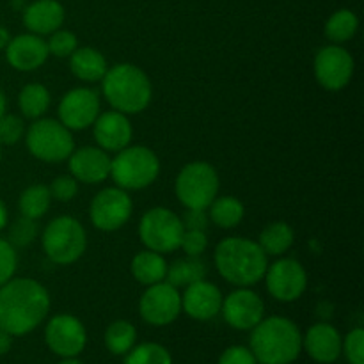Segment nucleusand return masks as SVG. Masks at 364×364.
<instances>
[{
    "mask_svg": "<svg viewBox=\"0 0 364 364\" xmlns=\"http://www.w3.org/2000/svg\"><path fill=\"white\" fill-rule=\"evenodd\" d=\"M50 311L48 290L31 277H11L0 287V329L11 336L32 333Z\"/></svg>",
    "mask_w": 364,
    "mask_h": 364,
    "instance_id": "1",
    "label": "nucleus"
},
{
    "mask_svg": "<svg viewBox=\"0 0 364 364\" xmlns=\"http://www.w3.org/2000/svg\"><path fill=\"white\" fill-rule=\"evenodd\" d=\"M213 259H215L217 272L228 283L240 288L259 283L269 267V259L258 242L242 237H231L220 242Z\"/></svg>",
    "mask_w": 364,
    "mask_h": 364,
    "instance_id": "2",
    "label": "nucleus"
},
{
    "mask_svg": "<svg viewBox=\"0 0 364 364\" xmlns=\"http://www.w3.org/2000/svg\"><path fill=\"white\" fill-rule=\"evenodd\" d=\"M251 331V352L259 364H291L301 354V331L284 316L263 318Z\"/></svg>",
    "mask_w": 364,
    "mask_h": 364,
    "instance_id": "3",
    "label": "nucleus"
},
{
    "mask_svg": "<svg viewBox=\"0 0 364 364\" xmlns=\"http://www.w3.org/2000/svg\"><path fill=\"white\" fill-rule=\"evenodd\" d=\"M102 91L109 105L121 114H139L151 102L149 77L135 64H116L102 78Z\"/></svg>",
    "mask_w": 364,
    "mask_h": 364,
    "instance_id": "4",
    "label": "nucleus"
},
{
    "mask_svg": "<svg viewBox=\"0 0 364 364\" xmlns=\"http://www.w3.org/2000/svg\"><path fill=\"white\" fill-rule=\"evenodd\" d=\"M160 174V160L146 146H127L110 160V176L123 191L149 187Z\"/></svg>",
    "mask_w": 364,
    "mask_h": 364,
    "instance_id": "5",
    "label": "nucleus"
},
{
    "mask_svg": "<svg viewBox=\"0 0 364 364\" xmlns=\"http://www.w3.org/2000/svg\"><path fill=\"white\" fill-rule=\"evenodd\" d=\"M43 249L57 265H71L82 258L87 247L84 226L70 215H63L48 223L43 231Z\"/></svg>",
    "mask_w": 364,
    "mask_h": 364,
    "instance_id": "6",
    "label": "nucleus"
},
{
    "mask_svg": "<svg viewBox=\"0 0 364 364\" xmlns=\"http://www.w3.org/2000/svg\"><path fill=\"white\" fill-rule=\"evenodd\" d=\"M174 192L187 210H206L219 194V174L208 162H191L180 171Z\"/></svg>",
    "mask_w": 364,
    "mask_h": 364,
    "instance_id": "7",
    "label": "nucleus"
},
{
    "mask_svg": "<svg viewBox=\"0 0 364 364\" xmlns=\"http://www.w3.org/2000/svg\"><path fill=\"white\" fill-rule=\"evenodd\" d=\"M25 142L32 156L43 162H64L75 149L71 130L57 119H38L25 132Z\"/></svg>",
    "mask_w": 364,
    "mask_h": 364,
    "instance_id": "8",
    "label": "nucleus"
},
{
    "mask_svg": "<svg viewBox=\"0 0 364 364\" xmlns=\"http://www.w3.org/2000/svg\"><path fill=\"white\" fill-rule=\"evenodd\" d=\"M183 231L185 228L180 217L173 210L162 208V206L148 210L139 224V237L142 244L149 251L160 252V255L180 249Z\"/></svg>",
    "mask_w": 364,
    "mask_h": 364,
    "instance_id": "9",
    "label": "nucleus"
},
{
    "mask_svg": "<svg viewBox=\"0 0 364 364\" xmlns=\"http://www.w3.org/2000/svg\"><path fill=\"white\" fill-rule=\"evenodd\" d=\"M134 203L127 191L119 187L103 188L95 196L89 208V219L100 231H117L130 220Z\"/></svg>",
    "mask_w": 364,
    "mask_h": 364,
    "instance_id": "10",
    "label": "nucleus"
},
{
    "mask_svg": "<svg viewBox=\"0 0 364 364\" xmlns=\"http://www.w3.org/2000/svg\"><path fill=\"white\" fill-rule=\"evenodd\" d=\"M139 311L149 326L164 327L173 323L181 313V295L167 281L151 284L139 301Z\"/></svg>",
    "mask_w": 364,
    "mask_h": 364,
    "instance_id": "11",
    "label": "nucleus"
},
{
    "mask_svg": "<svg viewBox=\"0 0 364 364\" xmlns=\"http://www.w3.org/2000/svg\"><path fill=\"white\" fill-rule=\"evenodd\" d=\"M267 290L276 301L294 302L302 297L308 287V274L304 267L291 258L277 259L274 265L267 267Z\"/></svg>",
    "mask_w": 364,
    "mask_h": 364,
    "instance_id": "12",
    "label": "nucleus"
},
{
    "mask_svg": "<svg viewBox=\"0 0 364 364\" xmlns=\"http://www.w3.org/2000/svg\"><path fill=\"white\" fill-rule=\"evenodd\" d=\"M354 75V59L340 45H329L318 50L315 57V77L327 91L347 87Z\"/></svg>",
    "mask_w": 364,
    "mask_h": 364,
    "instance_id": "13",
    "label": "nucleus"
},
{
    "mask_svg": "<svg viewBox=\"0 0 364 364\" xmlns=\"http://www.w3.org/2000/svg\"><path fill=\"white\" fill-rule=\"evenodd\" d=\"M45 341L53 354L60 358H77L85 348L87 333L77 316L55 315L46 323Z\"/></svg>",
    "mask_w": 364,
    "mask_h": 364,
    "instance_id": "14",
    "label": "nucleus"
},
{
    "mask_svg": "<svg viewBox=\"0 0 364 364\" xmlns=\"http://www.w3.org/2000/svg\"><path fill=\"white\" fill-rule=\"evenodd\" d=\"M100 116L98 92L89 87L71 89L59 103V121L68 130H85Z\"/></svg>",
    "mask_w": 364,
    "mask_h": 364,
    "instance_id": "15",
    "label": "nucleus"
},
{
    "mask_svg": "<svg viewBox=\"0 0 364 364\" xmlns=\"http://www.w3.org/2000/svg\"><path fill=\"white\" fill-rule=\"evenodd\" d=\"M224 320L237 331H251L265 318V304L256 291L240 288L223 299Z\"/></svg>",
    "mask_w": 364,
    "mask_h": 364,
    "instance_id": "16",
    "label": "nucleus"
},
{
    "mask_svg": "<svg viewBox=\"0 0 364 364\" xmlns=\"http://www.w3.org/2000/svg\"><path fill=\"white\" fill-rule=\"evenodd\" d=\"M71 176L80 183H102L110 176V156L105 149L84 146L70 155Z\"/></svg>",
    "mask_w": 364,
    "mask_h": 364,
    "instance_id": "17",
    "label": "nucleus"
},
{
    "mask_svg": "<svg viewBox=\"0 0 364 364\" xmlns=\"http://www.w3.org/2000/svg\"><path fill=\"white\" fill-rule=\"evenodd\" d=\"M223 308V294L213 283L201 279L188 284L181 295V311L194 320H212Z\"/></svg>",
    "mask_w": 364,
    "mask_h": 364,
    "instance_id": "18",
    "label": "nucleus"
},
{
    "mask_svg": "<svg viewBox=\"0 0 364 364\" xmlns=\"http://www.w3.org/2000/svg\"><path fill=\"white\" fill-rule=\"evenodd\" d=\"M48 46L45 39L36 34H20L11 38L6 46V59L16 71H34L48 59Z\"/></svg>",
    "mask_w": 364,
    "mask_h": 364,
    "instance_id": "19",
    "label": "nucleus"
},
{
    "mask_svg": "<svg viewBox=\"0 0 364 364\" xmlns=\"http://www.w3.org/2000/svg\"><path fill=\"white\" fill-rule=\"evenodd\" d=\"M92 127H95V139L98 142V148L105 149L107 153H117L124 149L130 144L132 135H134L127 114H121L117 110L100 114Z\"/></svg>",
    "mask_w": 364,
    "mask_h": 364,
    "instance_id": "20",
    "label": "nucleus"
},
{
    "mask_svg": "<svg viewBox=\"0 0 364 364\" xmlns=\"http://www.w3.org/2000/svg\"><path fill=\"white\" fill-rule=\"evenodd\" d=\"M341 340L336 327L331 323H315L309 327L306 336L302 338V347L306 348L309 358L320 364H331L341 355Z\"/></svg>",
    "mask_w": 364,
    "mask_h": 364,
    "instance_id": "21",
    "label": "nucleus"
},
{
    "mask_svg": "<svg viewBox=\"0 0 364 364\" xmlns=\"http://www.w3.org/2000/svg\"><path fill=\"white\" fill-rule=\"evenodd\" d=\"M63 4L57 0H36L23 11V23L32 34L46 36L59 31L64 23Z\"/></svg>",
    "mask_w": 364,
    "mask_h": 364,
    "instance_id": "22",
    "label": "nucleus"
},
{
    "mask_svg": "<svg viewBox=\"0 0 364 364\" xmlns=\"http://www.w3.org/2000/svg\"><path fill=\"white\" fill-rule=\"evenodd\" d=\"M70 68L77 78L84 82H98L107 73V60L102 52L91 46L77 48L70 55Z\"/></svg>",
    "mask_w": 364,
    "mask_h": 364,
    "instance_id": "23",
    "label": "nucleus"
},
{
    "mask_svg": "<svg viewBox=\"0 0 364 364\" xmlns=\"http://www.w3.org/2000/svg\"><path fill=\"white\" fill-rule=\"evenodd\" d=\"M167 267L169 265H167L166 258L160 252L149 251V249L137 252L130 263L132 276L141 284H146V287L166 281Z\"/></svg>",
    "mask_w": 364,
    "mask_h": 364,
    "instance_id": "24",
    "label": "nucleus"
},
{
    "mask_svg": "<svg viewBox=\"0 0 364 364\" xmlns=\"http://www.w3.org/2000/svg\"><path fill=\"white\" fill-rule=\"evenodd\" d=\"M206 267L199 256H187L183 259H176L171 267H167L166 281L174 288H187L196 281L205 279Z\"/></svg>",
    "mask_w": 364,
    "mask_h": 364,
    "instance_id": "25",
    "label": "nucleus"
},
{
    "mask_svg": "<svg viewBox=\"0 0 364 364\" xmlns=\"http://www.w3.org/2000/svg\"><path fill=\"white\" fill-rule=\"evenodd\" d=\"M294 230L287 223H272L259 233L258 245L267 256H281L294 245Z\"/></svg>",
    "mask_w": 364,
    "mask_h": 364,
    "instance_id": "26",
    "label": "nucleus"
},
{
    "mask_svg": "<svg viewBox=\"0 0 364 364\" xmlns=\"http://www.w3.org/2000/svg\"><path fill=\"white\" fill-rule=\"evenodd\" d=\"M210 208V219L215 226L223 228V230H231V228L238 226L245 215V208L237 198L231 196H220L212 201Z\"/></svg>",
    "mask_w": 364,
    "mask_h": 364,
    "instance_id": "27",
    "label": "nucleus"
},
{
    "mask_svg": "<svg viewBox=\"0 0 364 364\" xmlns=\"http://www.w3.org/2000/svg\"><path fill=\"white\" fill-rule=\"evenodd\" d=\"M50 203H52V194L46 185H31L21 192L18 206H20L21 215L38 220L48 212Z\"/></svg>",
    "mask_w": 364,
    "mask_h": 364,
    "instance_id": "28",
    "label": "nucleus"
},
{
    "mask_svg": "<svg viewBox=\"0 0 364 364\" xmlns=\"http://www.w3.org/2000/svg\"><path fill=\"white\" fill-rule=\"evenodd\" d=\"M137 341V329L127 320H116L105 331V345L114 355H127Z\"/></svg>",
    "mask_w": 364,
    "mask_h": 364,
    "instance_id": "29",
    "label": "nucleus"
},
{
    "mask_svg": "<svg viewBox=\"0 0 364 364\" xmlns=\"http://www.w3.org/2000/svg\"><path fill=\"white\" fill-rule=\"evenodd\" d=\"M18 105L21 114L28 119H38L48 110L50 92L41 84H28L18 95Z\"/></svg>",
    "mask_w": 364,
    "mask_h": 364,
    "instance_id": "30",
    "label": "nucleus"
},
{
    "mask_svg": "<svg viewBox=\"0 0 364 364\" xmlns=\"http://www.w3.org/2000/svg\"><path fill=\"white\" fill-rule=\"evenodd\" d=\"M359 18L355 16L354 11L350 9H340L329 16L326 23V36L329 41L334 45H341L352 39L358 32Z\"/></svg>",
    "mask_w": 364,
    "mask_h": 364,
    "instance_id": "31",
    "label": "nucleus"
},
{
    "mask_svg": "<svg viewBox=\"0 0 364 364\" xmlns=\"http://www.w3.org/2000/svg\"><path fill=\"white\" fill-rule=\"evenodd\" d=\"M124 364H173V358L162 345L141 343L128 352Z\"/></svg>",
    "mask_w": 364,
    "mask_h": 364,
    "instance_id": "32",
    "label": "nucleus"
},
{
    "mask_svg": "<svg viewBox=\"0 0 364 364\" xmlns=\"http://www.w3.org/2000/svg\"><path fill=\"white\" fill-rule=\"evenodd\" d=\"M46 46H48L50 55H55L59 59H64V57H70L75 50L78 48L77 36L70 31H59L52 32L50 34V39L46 41Z\"/></svg>",
    "mask_w": 364,
    "mask_h": 364,
    "instance_id": "33",
    "label": "nucleus"
},
{
    "mask_svg": "<svg viewBox=\"0 0 364 364\" xmlns=\"http://www.w3.org/2000/svg\"><path fill=\"white\" fill-rule=\"evenodd\" d=\"M36 235H38V226H36V220L27 219V217L21 215V219H18L16 223L11 226L9 231V244L16 245V247H27L34 242Z\"/></svg>",
    "mask_w": 364,
    "mask_h": 364,
    "instance_id": "34",
    "label": "nucleus"
},
{
    "mask_svg": "<svg viewBox=\"0 0 364 364\" xmlns=\"http://www.w3.org/2000/svg\"><path fill=\"white\" fill-rule=\"evenodd\" d=\"M25 135L23 119L14 114H4L0 117V144L13 146Z\"/></svg>",
    "mask_w": 364,
    "mask_h": 364,
    "instance_id": "35",
    "label": "nucleus"
},
{
    "mask_svg": "<svg viewBox=\"0 0 364 364\" xmlns=\"http://www.w3.org/2000/svg\"><path fill=\"white\" fill-rule=\"evenodd\" d=\"M341 352L350 364H364V331L361 327L350 331L341 343Z\"/></svg>",
    "mask_w": 364,
    "mask_h": 364,
    "instance_id": "36",
    "label": "nucleus"
},
{
    "mask_svg": "<svg viewBox=\"0 0 364 364\" xmlns=\"http://www.w3.org/2000/svg\"><path fill=\"white\" fill-rule=\"evenodd\" d=\"M18 258L16 251H14L13 245L9 244V240H4L0 238V287L6 284L11 277L16 272Z\"/></svg>",
    "mask_w": 364,
    "mask_h": 364,
    "instance_id": "37",
    "label": "nucleus"
},
{
    "mask_svg": "<svg viewBox=\"0 0 364 364\" xmlns=\"http://www.w3.org/2000/svg\"><path fill=\"white\" fill-rule=\"evenodd\" d=\"M180 247L187 252V256H201L208 247V237L205 231L185 230Z\"/></svg>",
    "mask_w": 364,
    "mask_h": 364,
    "instance_id": "38",
    "label": "nucleus"
},
{
    "mask_svg": "<svg viewBox=\"0 0 364 364\" xmlns=\"http://www.w3.org/2000/svg\"><path fill=\"white\" fill-rule=\"evenodd\" d=\"M50 194L57 201L68 203L77 196L78 192V181L73 176H59L52 181L50 185Z\"/></svg>",
    "mask_w": 364,
    "mask_h": 364,
    "instance_id": "39",
    "label": "nucleus"
},
{
    "mask_svg": "<svg viewBox=\"0 0 364 364\" xmlns=\"http://www.w3.org/2000/svg\"><path fill=\"white\" fill-rule=\"evenodd\" d=\"M219 364H258L247 347H230L219 358Z\"/></svg>",
    "mask_w": 364,
    "mask_h": 364,
    "instance_id": "40",
    "label": "nucleus"
},
{
    "mask_svg": "<svg viewBox=\"0 0 364 364\" xmlns=\"http://www.w3.org/2000/svg\"><path fill=\"white\" fill-rule=\"evenodd\" d=\"M181 223H183L185 230L205 231L208 226V217H206L205 210H187Z\"/></svg>",
    "mask_w": 364,
    "mask_h": 364,
    "instance_id": "41",
    "label": "nucleus"
},
{
    "mask_svg": "<svg viewBox=\"0 0 364 364\" xmlns=\"http://www.w3.org/2000/svg\"><path fill=\"white\" fill-rule=\"evenodd\" d=\"M13 347V336L6 331L0 329V355H6Z\"/></svg>",
    "mask_w": 364,
    "mask_h": 364,
    "instance_id": "42",
    "label": "nucleus"
},
{
    "mask_svg": "<svg viewBox=\"0 0 364 364\" xmlns=\"http://www.w3.org/2000/svg\"><path fill=\"white\" fill-rule=\"evenodd\" d=\"M9 41H11L9 31H7L6 27H2V25H0V50H6V46L9 45Z\"/></svg>",
    "mask_w": 364,
    "mask_h": 364,
    "instance_id": "43",
    "label": "nucleus"
},
{
    "mask_svg": "<svg viewBox=\"0 0 364 364\" xmlns=\"http://www.w3.org/2000/svg\"><path fill=\"white\" fill-rule=\"evenodd\" d=\"M7 220H9V215H7V208L4 205V201L0 199V231L7 226Z\"/></svg>",
    "mask_w": 364,
    "mask_h": 364,
    "instance_id": "44",
    "label": "nucleus"
},
{
    "mask_svg": "<svg viewBox=\"0 0 364 364\" xmlns=\"http://www.w3.org/2000/svg\"><path fill=\"white\" fill-rule=\"evenodd\" d=\"M6 110H7V100H6V95H4V91L0 89V117L6 114Z\"/></svg>",
    "mask_w": 364,
    "mask_h": 364,
    "instance_id": "45",
    "label": "nucleus"
},
{
    "mask_svg": "<svg viewBox=\"0 0 364 364\" xmlns=\"http://www.w3.org/2000/svg\"><path fill=\"white\" fill-rule=\"evenodd\" d=\"M59 364H84V363L77 358H63V361H60Z\"/></svg>",
    "mask_w": 364,
    "mask_h": 364,
    "instance_id": "46",
    "label": "nucleus"
},
{
    "mask_svg": "<svg viewBox=\"0 0 364 364\" xmlns=\"http://www.w3.org/2000/svg\"><path fill=\"white\" fill-rule=\"evenodd\" d=\"M0 160H2V144H0Z\"/></svg>",
    "mask_w": 364,
    "mask_h": 364,
    "instance_id": "47",
    "label": "nucleus"
}]
</instances>
